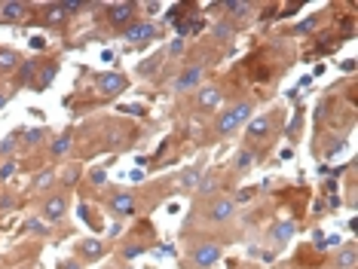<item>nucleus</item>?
<instances>
[{"instance_id":"nucleus-19","label":"nucleus","mask_w":358,"mask_h":269,"mask_svg":"<svg viewBox=\"0 0 358 269\" xmlns=\"http://www.w3.org/2000/svg\"><path fill=\"white\" fill-rule=\"evenodd\" d=\"M55 184H59V171H55L52 166H46V168H40V171L31 175V187H28V190L34 196H46V193L55 190Z\"/></svg>"},{"instance_id":"nucleus-27","label":"nucleus","mask_w":358,"mask_h":269,"mask_svg":"<svg viewBox=\"0 0 358 269\" xmlns=\"http://www.w3.org/2000/svg\"><path fill=\"white\" fill-rule=\"evenodd\" d=\"M211 37H215L217 43H230L233 37H239V28H236L230 19H224V15H221V19L211 24Z\"/></svg>"},{"instance_id":"nucleus-42","label":"nucleus","mask_w":358,"mask_h":269,"mask_svg":"<svg viewBox=\"0 0 358 269\" xmlns=\"http://www.w3.org/2000/svg\"><path fill=\"white\" fill-rule=\"evenodd\" d=\"M55 269H83V263H80L77 257H62V260H59V266H55Z\"/></svg>"},{"instance_id":"nucleus-10","label":"nucleus","mask_w":358,"mask_h":269,"mask_svg":"<svg viewBox=\"0 0 358 269\" xmlns=\"http://www.w3.org/2000/svg\"><path fill=\"white\" fill-rule=\"evenodd\" d=\"M206 83V64L202 61H190V64H184V71L178 73V80H175V95H190V92H196V89Z\"/></svg>"},{"instance_id":"nucleus-18","label":"nucleus","mask_w":358,"mask_h":269,"mask_svg":"<svg viewBox=\"0 0 358 269\" xmlns=\"http://www.w3.org/2000/svg\"><path fill=\"white\" fill-rule=\"evenodd\" d=\"M217 10H227L224 19H230L236 28H239V22L251 19V13L257 10V3H251V0H227V3H217Z\"/></svg>"},{"instance_id":"nucleus-6","label":"nucleus","mask_w":358,"mask_h":269,"mask_svg":"<svg viewBox=\"0 0 358 269\" xmlns=\"http://www.w3.org/2000/svg\"><path fill=\"white\" fill-rule=\"evenodd\" d=\"M68 208H71V193L52 190L40 199V215L37 217L43 220V224H62V220L68 217Z\"/></svg>"},{"instance_id":"nucleus-49","label":"nucleus","mask_w":358,"mask_h":269,"mask_svg":"<svg viewBox=\"0 0 358 269\" xmlns=\"http://www.w3.org/2000/svg\"><path fill=\"white\" fill-rule=\"evenodd\" d=\"M123 110H129V113H141V117L148 113V108H138V104H132V108H123Z\"/></svg>"},{"instance_id":"nucleus-34","label":"nucleus","mask_w":358,"mask_h":269,"mask_svg":"<svg viewBox=\"0 0 358 269\" xmlns=\"http://www.w3.org/2000/svg\"><path fill=\"white\" fill-rule=\"evenodd\" d=\"M22 233H31V235H46V233H50V226H46L40 217H31V220H25V224H22Z\"/></svg>"},{"instance_id":"nucleus-2","label":"nucleus","mask_w":358,"mask_h":269,"mask_svg":"<svg viewBox=\"0 0 358 269\" xmlns=\"http://www.w3.org/2000/svg\"><path fill=\"white\" fill-rule=\"evenodd\" d=\"M221 257H224V245L221 242L196 239L181 257H178V266L181 269H211L215 263H221Z\"/></svg>"},{"instance_id":"nucleus-23","label":"nucleus","mask_w":358,"mask_h":269,"mask_svg":"<svg viewBox=\"0 0 358 269\" xmlns=\"http://www.w3.org/2000/svg\"><path fill=\"white\" fill-rule=\"evenodd\" d=\"M202 171H206V159H199V162H193V166H187L181 175H178V190H184V193H187V190H196Z\"/></svg>"},{"instance_id":"nucleus-25","label":"nucleus","mask_w":358,"mask_h":269,"mask_svg":"<svg viewBox=\"0 0 358 269\" xmlns=\"http://www.w3.org/2000/svg\"><path fill=\"white\" fill-rule=\"evenodd\" d=\"M22 64V52L10 46H0V77H13Z\"/></svg>"},{"instance_id":"nucleus-45","label":"nucleus","mask_w":358,"mask_h":269,"mask_svg":"<svg viewBox=\"0 0 358 269\" xmlns=\"http://www.w3.org/2000/svg\"><path fill=\"white\" fill-rule=\"evenodd\" d=\"M138 10H148V15H157L162 10V3H144V6H138Z\"/></svg>"},{"instance_id":"nucleus-8","label":"nucleus","mask_w":358,"mask_h":269,"mask_svg":"<svg viewBox=\"0 0 358 269\" xmlns=\"http://www.w3.org/2000/svg\"><path fill=\"white\" fill-rule=\"evenodd\" d=\"M92 83H95V92H99L101 98H117L129 89V77L120 73V71H101V73L92 77Z\"/></svg>"},{"instance_id":"nucleus-44","label":"nucleus","mask_w":358,"mask_h":269,"mask_svg":"<svg viewBox=\"0 0 358 269\" xmlns=\"http://www.w3.org/2000/svg\"><path fill=\"white\" fill-rule=\"evenodd\" d=\"M300 13V3H294V6H282V19H291V15H297Z\"/></svg>"},{"instance_id":"nucleus-48","label":"nucleus","mask_w":358,"mask_h":269,"mask_svg":"<svg viewBox=\"0 0 358 269\" xmlns=\"http://www.w3.org/2000/svg\"><path fill=\"white\" fill-rule=\"evenodd\" d=\"M343 71L352 73V71H355V59H346V61H343Z\"/></svg>"},{"instance_id":"nucleus-41","label":"nucleus","mask_w":358,"mask_h":269,"mask_svg":"<svg viewBox=\"0 0 358 269\" xmlns=\"http://www.w3.org/2000/svg\"><path fill=\"white\" fill-rule=\"evenodd\" d=\"M80 217H83L89 226H95V230H99V217H95L92 211H89V205H80Z\"/></svg>"},{"instance_id":"nucleus-28","label":"nucleus","mask_w":358,"mask_h":269,"mask_svg":"<svg viewBox=\"0 0 358 269\" xmlns=\"http://www.w3.org/2000/svg\"><path fill=\"white\" fill-rule=\"evenodd\" d=\"M22 132H25V129H13V132L0 141V159H15V153H19V147H22Z\"/></svg>"},{"instance_id":"nucleus-22","label":"nucleus","mask_w":358,"mask_h":269,"mask_svg":"<svg viewBox=\"0 0 358 269\" xmlns=\"http://www.w3.org/2000/svg\"><path fill=\"white\" fill-rule=\"evenodd\" d=\"M148 251H150V245H144V242H138V239H126V242H120L117 257H120V263H132V260L144 257Z\"/></svg>"},{"instance_id":"nucleus-33","label":"nucleus","mask_w":358,"mask_h":269,"mask_svg":"<svg viewBox=\"0 0 358 269\" xmlns=\"http://www.w3.org/2000/svg\"><path fill=\"white\" fill-rule=\"evenodd\" d=\"M62 10H64V15H83V13H89V10H95V3H77V0H64L62 3Z\"/></svg>"},{"instance_id":"nucleus-3","label":"nucleus","mask_w":358,"mask_h":269,"mask_svg":"<svg viewBox=\"0 0 358 269\" xmlns=\"http://www.w3.org/2000/svg\"><path fill=\"white\" fill-rule=\"evenodd\" d=\"M279 119H282V108H273V110H264V113H257V117H251L248 126L242 129V132H245L242 135L245 138V144L260 147V144L273 141L275 129H279Z\"/></svg>"},{"instance_id":"nucleus-4","label":"nucleus","mask_w":358,"mask_h":269,"mask_svg":"<svg viewBox=\"0 0 358 269\" xmlns=\"http://www.w3.org/2000/svg\"><path fill=\"white\" fill-rule=\"evenodd\" d=\"M199 211V217L206 220V224H215V226H224V224H230V220L236 217V202H233V196H227V193H221V196H211V199H206L202 202V208H196Z\"/></svg>"},{"instance_id":"nucleus-38","label":"nucleus","mask_w":358,"mask_h":269,"mask_svg":"<svg viewBox=\"0 0 358 269\" xmlns=\"http://www.w3.org/2000/svg\"><path fill=\"white\" fill-rule=\"evenodd\" d=\"M181 52H184V40H181V37H175L162 55H166V59H178V55H181Z\"/></svg>"},{"instance_id":"nucleus-14","label":"nucleus","mask_w":358,"mask_h":269,"mask_svg":"<svg viewBox=\"0 0 358 269\" xmlns=\"http://www.w3.org/2000/svg\"><path fill=\"white\" fill-rule=\"evenodd\" d=\"M71 150H74V129H64V132L52 135L50 147H46V157H50V162L55 166V162H64V159H68Z\"/></svg>"},{"instance_id":"nucleus-16","label":"nucleus","mask_w":358,"mask_h":269,"mask_svg":"<svg viewBox=\"0 0 358 269\" xmlns=\"http://www.w3.org/2000/svg\"><path fill=\"white\" fill-rule=\"evenodd\" d=\"M55 77H59V59H40L31 89H34V92H46V89L55 83Z\"/></svg>"},{"instance_id":"nucleus-39","label":"nucleus","mask_w":358,"mask_h":269,"mask_svg":"<svg viewBox=\"0 0 358 269\" xmlns=\"http://www.w3.org/2000/svg\"><path fill=\"white\" fill-rule=\"evenodd\" d=\"M324 211H331V215H340V208H343V199H340V193L337 196H328V199H324Z\"/></svg>"},{"instance_id":"nucleus-30","label":"nucleus","mask_w":358,"mask_h":269,"mask_svg":"<svg viewBox=\"0 0 358 269\" xmlns=\"http://www.w3.org/2000/svg\"><path fill=\"white\" fill-rule=\"evenodd\" d=\"M15 208H19V193H13V190H0V217L13 215Z\"/></svg>"},{"instance_id":"nucleus-20","label":"nucleus","mask_w":358,"mask_h":269,"mask_svg":"<svg viewBox=\"0 0 358 269\" xmlns=\"http://www.w3.org/2000/svg\"><path fill=\"white\" fill-rule=\"evenodd\" d=\"M50 141H52L50 126H34V129H25V132H22V147L31 153L40 150V147H50Z\"/></svg>"},{"instance_id":"nucleus-47","label":"nucleus","mask_w":358,"mask_h":269,"mask_svg":"<svg viewBox=\"0 0 358 269\" xmlns=\"http://www.w3.org/2000/svg\"><path fill=\"white\" fill-rule=\"evenodd\" d=\"M117 235H123V226L113 224V226H110V239H117Z\"/></svg>"},{"instance_id":"nucleus-37","label":"nucleus","mask_w":358,"mask_h":269,"mask_svg":"<svg viewBox=\"0 0 358 269\" xmlns=\"http://www.w3.org/2000/svg\"><path fill=\"white\" fill-rule=\"evenodd\" d=\"M300 129H303V110H297L294 119H291V126H288V138H291V141H297V138H300Z\"/></svg>"},{"instance_id":"nucleus-15","label":"nucleus","mask_w":358,"mask_h":269,"mask_svg":"<svg viewBox=\"0 0 358 269\" xmlns=\"http://www.w3.org/2000/svg\"><path fill=\"white\" fill-rule=\"evenodd\" d=\"M31 10H34V6L25 3V0H0V22H3V24L28 22Z\"/></svg>"},{"instance_id":"nucleus-52","label":"nucleus","mask_w":358,"mask_h":269,"mask_svg":"<svg viewBox=\"0 0 358 269\" xmlns=\"http://www.w3.org/2000/svg\"><path fill=\"white\" fill-rule=\"evenodd\" d=\"M104 269H117V266H104Z\"/></svg>"},{"instance_id":"nucleus-5","label":"nucleus","mask_w":358,"mask_h":269,"mask_svg":"<svg viewBox=\"0 0 358 269\" xmlns=\"http://www.w3.org/2000/svg\"><path fill=\"white\" fill-rule=\"evenodd\" d=\"M190 104H193V113H199V117H211L215 110L224 108V86H217V83H202L196 92H193Z\"/></svg>"},{"instance_id":"nucleus-29","label":"nucleus","mask_w":358,"mask_h":269,"mask_svg":"<svg viewBox=\"0 0 358 269\" xmlns=\"http://www.w3.org/2000/svg\"><path fill=\"white\" fill-rule=\"evenodd\" d=\"M68 15H64V10H62V3H50V6H43V22L46 28H55V24H62Z\"/></svg>"},{"instance_id":"nucleus-31","label":"nucleus","mask_w":358,"mask_h":269,"mask_svg":"<svg viewBox=\"0 0 358 269\" xmlns=\"http://www.w3.org/2000/svg\"><path fill=\"white\" fill-rule=\"evenodd\" d=\"M80 175H83V168H80L77 162H71V168H64V175L59 177V181H62V190H64V193H71V187L80 181Z\"/></svg>"},{"instance_id":"nucleus-12","label":"nucleus","mask_w":358,"mask_h":269,"mask_svg":"<svg viewBox=\"0 0 358 269\" xmlns=\"http://www.w3.org/2000/svg\"><path fill=\"white\" fill-rule=\"evenodd\" d=\"M153 37H159V28L150 19H135L129 28L123 31V40L129 46H148Z\"/></svg>"},{"instance_id":"nucleus-51","label":"nucleus","mask_w":358,"mask_h":269,"mask_svg":"<svg viewBox=\"0 0 358 269\" xmlns=\"http://www.w3.org/2000/svg\"><path fill=\"white\" fill-rule=\"evenodd\" d=\"M113 266H117V263H113ZM117 269H135V266H132V263H120Z\"/></svg>"},{"instance_id":"nucleus-26","label":"nucleus","mask_w":358,"mask_h":269,"mask_svg":"<svg viewBox=\"0 0 358 269\" xmlns=\"http://www.w3.org/2000/svg\"><path fill=\"white\" fill-rule=\"evenodd\" d=\"M37 64H40V59H22L19 71L13 73L15 86H19V89H31V83H34V73H37Z\"/></svg>"},{"instance_id":"nucleus-46","label":"nucleus","mask_w":358,"mask_h":269,"mask_svg":"<svg viewBox=\"0 0 358 269\" xmlns=\"http://www.w3.org/2000/svg\"><path fill=\"white\" fill-rule=\"evenodd\" d=\"M31 46H34V49H43V46H46V37H34V40H31Z\"/></svg>"},{"instance_id":"nucleus-17","label":"nucleus","mask_w":358,"mask_h":269,"mask_svg":"<svg viewBox=\"0 0 358 269\" xmlns=\"http://www.w3.org/2000/svg\"><path fill=\"white\" fill-rule=\"evenodd\" d=\"M221 187H224V175H221V171H217V168H206L193 193L206 202V199H211V196H221Z\"/></svg>"},{"instance_id":"nucleus-35","label":"nucleus","mask_w":358,"mask_h":269,"mask_svg":"<svg viewBox=\"0 0 358 269\" xmlns=\"http://www.w3.org/2000/svg\"><path fill=\"white\" fill-rule=\"evenodd\" d=\"M15 171H19V162H15V159H3V166H0V184L10 181Z\"/></svg>"},{"instance_id":"nucleus-40","label":"nucleus","mask_w":358,"mask_h":269,"mask_svg":"<svg viewBox=\"0 0 358 269\" xmlns=\"http://www.w3.org/2000/svg\"><path fill=\"white\" fill-rule=\"evenodd\" d=\"M89 184H95V187H104V184H108V175H104V168L89 171Z\"/></svg>"},{"instance_id":"nucleus-32","label":"nucleus","mask_w":358,"mask_h":269,"mask_svg":"<svg viewBox=\"0 0 358 269\" xmlns=\"http://www.w3.org/2000/svg\"><path fill=\"white\" fill-rule=\"evenodd\" d=\"M322 19H324V15H309V19H303V22H300L297 28L291 31V34H294V37H303V34H309V31H315V28H319V24H322Z\"/></svg>"},{"instance_id":"nucleus-43","label":"nucleus","mask_w":358,"mask_h":269,"mask_svg":"<svg viewBox=\"0 0 358 269\" xmlns=\"http://www.w3.org/2000/svg\"><path fill=\"white\" fill-rule=\"evenodd\" d=\"M322 190H324V193H328V196H331L334 190H340V181H337V177H328V181H324V184H322Z\"/></svg>"},{"instance_id":"nucleus-13","label":"nucleus","mask_w":358,"mask_h":269,"mask_svg":"<svg viewBox=\"0 0 358 269\" xmlns=\"http://www.w3.org/2000/svg\"><path fill=\"white\" fill-rule=\"evenodd\" d=\"M138 6L141 3H110L108 6V24L113 31H126L138 19Z\"/></svg>"},{"instance_id":"nucleus-24","label":"nucleus","mask_w":358,"mask_h":269,"mask_svg":"<svg viewBox=\"0 0 358 269\" xmlns=\"http://www.w3.org/2000/svg\"><path fill=\"white\" fill-rule=\"evenodd\" d=\"M355 263H358V245L355 239H349L337 251V257H334V269H355Z\"/></svg>"},{"instance_id":"nucleus-7","label":"nucleus","mask_w":358,"mask_h":269,"mask_svg":"<svg viewBox=\"0 0 358 269\" xmlns=\"http://www.w3.org/2000/svg\"><path fill=\"white\" fill-rule=\"evenodd\" d=\"M104 205H108V211L117 217V224H120V220L135 217L138 208H141V205H138V196L132 190H110V196H108V202H104Z\"/></svg>"},{"instance_id":"nucleus-21","label":"nucleus","mask_w":358,"mask_h":269,"mask_svg":"<svg viewBox=\"0 0 358 269\" xmlns=\"http://www.w3.org/2000/svg\"><path fill=\"white\" fill-rule=\"evenodd\" d=\"M294 233H297V224H294V220H275L270 230H266V239H270L275 248H285V245L294 239Z\"/></svg>"},{"instance_id":"nucleus-9","label":"nucleus","mask_w":358,"mask_h":269,"mask_svg":"<svg viewBox=\"0 0 358 269\" xmlns=\"http://www.w3.org/2000/svg\"><path fill=\"white\" fill-rule=\"evenodd\" d=\"M260 162H264V150H260V147H251V144H242L230 157V171L236 177H245L251 168L260 166Z\"/></svg>"},{"instance_id":"nucleus-50","label":"nucleus","mask_w":358,"mask_h":269,"mask_svg":"<svg viewBox=\"0 0 358 269\" xmlns=\"http://www.w3.org/2000/svg\"><path fill=\"white\" fill-rule=\"evenodd\" d=\"M6 101H10V95H6V92H0V110L6 108Z\"/></svg>"},{"instance_id":"nucleus-1","label":"nucleus","mask_w":358,"mask_h":269,"mask_svg":"<svg viewBox=\"0 0 358 269\" xmlns=\"http://www.w3.org/2000/svg\"><path fill=\"white\" fill-rule=\"evenodd\" d=\"M255 117V104L251 101H236L230 108H221L217 110L215 122H211V141H230L248 126V119Z\"/></svg>"},{"instance_id":"nucleus-11","label":"nucleus","mask_w":358,"mask_h":269,"mask_svg":"<svg viewBox=\"0 0 358 269\" xmlns=\"http://www.w3.org/2000/svg\"><path fill=\"white\" fill-rule=\"evenodd\" d=\"M74 257L80 263H99V260L108 257V242L104 239H95V235H89V239H80L74 245Z\"/></svg>"},{"instance_id":"nucleus-36","label":"nucleus","mask_w":358,"mask_h":269,"mask_svg":"<svg viewBox=\"0 0 358 269\" xmlns=\"http://www.w3.org/2000/svg\"><path fill=\"white\" fill-rule=\"evenodd\" d=\"M162 59H166V55H153V59H148L144 64H138V73H141V77H150V73L159 68V61H162Z\"/></svg>"}]
</instances>
